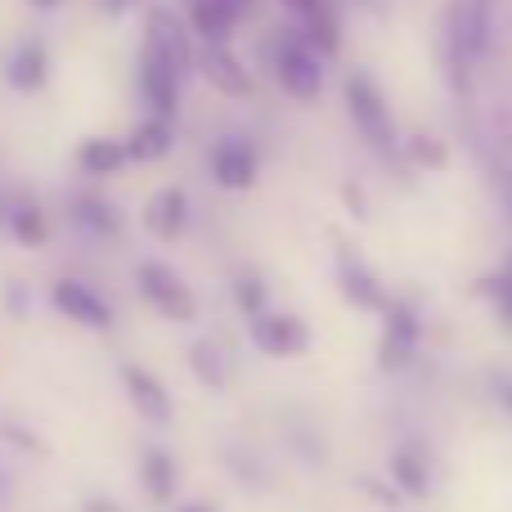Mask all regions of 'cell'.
Here are the masks:
<instances>
[{
  "mask_svg": "<svg viewBox=\"0 0 512 512\" xmlns=\"http://www.w3.org/2000/svg\"><path fill=\"white\" fill-rule=\"evenodd\" d=\"M189 72H194V54H189L185 27L167 9H149V32H144V54H140V90L149 99L153 117L171 122Z\"/></svg>",
  "mask_w": 512,
  "mask_h": 512,
  "instance_id": "obj_1",
  "label": "cell"
},
{
  "mask_svg": "<svg viewBox=\"0 0 512 512\" xmlns=\"http://www.w3.org/2000/svg\"><path fill=\"white\" fill-rule=\"evenodd\" d=\"M346 108H351L355 126H360V135L373 144V149L378 153L396 149V122H391V108H387V99H382V90L373 86L364 72L346 77Z\"/></svg>",
  "mask_w": 512,
  "mask_h": 512,
  "instance_id": "obj_2",
  "label": "cell"
},
{
  "mask_svg": "<svg viewBox=\"0 0 512 512\" xmlns=\"http://www.w3.org/2000/svg\"><path fill=\"white\" fill-rule=\"evenodd\" d=\"M274 72H279V86L292 99H315L324 90V63L310 45H301V36H288L274 50Z\"/></svg>",
  "mask_w": 512,
  "mask_h": 512,
  "instance_id": "obj_3",
  "label": "cell"
},
{
  "mask_svg": "<svg viewBox=\"0 0 512 512\" xmlns=\"http://www.w3.org/2000/svg\"><path fill=\"white\" fill-rule=\"evenodd\" d=\"M135 279H140L144 301H149V306H158L167 319H176V324H185V319H194V315H198V301H194V292H189L185 283H180L176 274L167 270V265H158V261H144L140 270H135Z\"/></svg>",
  "mask_w": 512,
  "mask_h": 512,
  "instance_id": "obj_4",
  "label": "cell"
},
{
  "mask_svg": "<svg viewBox=\"0 0 512 512\" xmlns=\"http://www.w3.org/2000/svg\"><path fill=\"white\" fill-rule=\"evenodd\" d=\"M256 0H189V32L203 45H225Z\"/></svg>",
  "mask_w": 512,
  "mask_h": 512,
  "instance_id": "obj_5",
  "label": "cell"
},
{
  "mask_svg": "<svg viewBox=\"0 0 512 512\" xmlns=\"http://www.w3.org/2000/svg\"><path fill=\"white\" fill-rule=\"evenodd\" d=\"M252 342H256V351L274 355V360H292V355L310 351V328L292 315H274V310H265V315L252 319Z\"/></svg>",
  "mask_w": 512,
  "mask_h": 512,
  "instance_id": "obj_6",
  "label": "cell"
},
{
  "mask_svg": "<svg viewBox=\"0 0 512 512\" xmlns=\"http://www.w3.org/2000/svg\"><path fill=\"white\" fill-rule=\"evenodd\" d=\"M50 297H54V306H59V315H68L72 324L95 328V333L113 328V310H108V301L99 297V292H90L86 283H77V279H59V283H54Z\"/></svg>",
  "mask_w": 512,
  "mask_h": 512,
  "instance_id": "obj_7",
  "label": "cell"
},
{
  "mask_svg": "<svg viewBox=\"0 0 512 512\" xmlns=\"http://www.w3.org/2000/svg\"><path fill=\"white\" fill-rule=\"evenodd\" d=\"M414 346H418V315L405 301H387V333H382L378 364L391 373L405 369V364L414 360Z\"/></svg>",
  "mask_w": 512,
  "mask_h": 512,
  "instance_id": "obj_8",
  "label": "cell"
},
{
  "mask_svg": "<svg viewBox=\"0 0 512 512\" xmlns=\"http://www.w3.org/2000/svg\"><path fill=\"white\" fill-rule=\"evenodd\" d=\"M212 171L225 189H252L256 171H261V158H256V144L243 140V135H230V140L216 144L212 153Z\"/></svg>",
  "mask_w": 512,
  "mask_h": 512,
  "instance_id": "obj_9",
  "label": "cell"
},
{
  "mask_svg": "<svg viewBox=\"0 0 512 512\" xmlns=\"http://www.w3.org/2000/svg\"><path fill=\"white\" fill-rule=\"evenodd\" d=\"M122 387H126V396H131V405L140 409V418H149V423H158V427L171 423V414H176L171 391L162 387L149 369H140V364H122Z\"/></svg>",
  "mask_w": 512,
  "mask_h": 512,
  "instance_id": "obj_10",
  "label": "cell"
},
{
  "mask_svg": "<svg viewBox=\"0 0 512 512\" xmlns=\"http://www.w3.org/2000/svg\"><path fill=\"white\" fill-rule=\"evenodd\" d=\"M391 490L396 495H409V499H427L432 495V463L418 445H400L391 454Z\"/></svg>",
  "mask_w": 512,
  "mask_h": 512,
  "instance_id": "obj_11",
  "label": "cell"
},
{
  "mask_svg": "<svg viewBox=\"0 0 512 512\" xmlns=\"http://www.w3.org/2000/svg\"><path fill=\"white\" fill-rule=\"evenodd\" d=\"M5 77H9V86H14V90L36 95V90L45 86V77H50V54H45V41L27 36V41L14 50V59H9Z\"/></svg>",
  "mask_w": 512,
  "mask_h": 512,
  "instance_id": "obj_12",
  "label": "cell"
},
{
  "mask_svg": "<svg viewBox=\"0 0 512 512\" xmlns=\"http://www.w3.org/2000/svg\"><path fill=\"white\" fill-rule=\"evenodd\" d=\"M337 283H342V292L355 301L360 310H387V297H382L378 279L369 274V265L360 261V256L342 252V261H337Z\"/></svg>",
  "mask_w": 512,
  "mask_h": 512,
  "instance_id": "obj_13",
  "label": "cell"
},
{
  "mask_svg": "<svg viewBox=\"0 0 512 512\" xmlns=\"http://www.w3.org/2000/svg\"><path fill=\"white\" fill-rule=\"evenodd\" d=\"M198 68H203V77L212 81L216 90H225V95H248L252 90V77L239 68V59H234L225 45H207L203 59H198Z\"/></svg>",
  "mask_w": 512,
  "mask_h": 512,
  "instance_id": "obj_14",
  "label": "cell"
},
{
  "mask_svg": "<svg viewBox=\"0 0 512 512\" xmlns=\"http://www.w3.org/2000/svg\"><path fill=\"white\" fill-rule=\"evenodd\" d=\"M185 216H189V207H185L180 189H158V194L149 198V207H144V225H149V234H158V239H176Z\"/></svg>",
  "mask_w": 512,
  "mask_h": 512,
  "instance_id": "obj_15",
  "label": "cell"
},
{
  "mask_svg": "<svg viewBox=\"0 0 512 512\" xmlns=\"http://www.w3.org/2000/svg\"><path fill=\"white\" fill-rule=\"evenodd\" d=\"M140 481H144V495L153 499V504H171L176 499V459H171L167 450H144L140 459Z\"/></svg>",
  "mask_w": 512,
  "mask_h": 512,
  "instance_id": "obj_16",
  "label": "cell"
},
{
  "mask_svg": "<svg viewBox=\"0 0 512 512\" xmlns=\"http://www.w3.org/2000/svg\"><path fill=\"white\" fill-rule=\"evenodd\" d=\"M167 153H171V122H162V117L140 122L135 135L126 140V158H135V162H158Z\"/></svg>",
  "mask_w": 512,
  "mask_h": 512,
  "instance_id": "obj_17",
  "label": "cell"
},
{
  "mask_svg": "<svg viewBox=\"0 0 512 512\" xmlns=\"http://www.w3.org/2000/svg\"><path fill=\"white\" fill-rule=\"evenodd\" d=\"M126 144H117V140H104V135H99V140H86L77 149V167L86 171V176H113V171H122L126 167Z\"/></svg>",
  "mask_w": 512,
  "mask_h": 512,
  "instance_id": "obj_18",
  "label": "cell"
},
{
  "mask_svg": "<svg viewBox=\"0 0 512 512\" xmlns=\"http://www.w3.org/2000/svg\"><path fill=\"white\" fill-rule=\"evenodd\" d=\"M72 221H77L86 234H95V239H113V234L122 230L117 212L104 203V198H77V203H72Z\"/></svg>",
  "mask_w": 512,
  "mask_h": 512,
  "instance_id": "obj_19",
  "label": "cell"
},
{
  "mask_svg": "<svg viewBox=\"0 0 512 512\" xmlns=\"http://www.w3.org/2000/svg\"><path fill=\"white\" fill-rule=\"evenodd\" d=\"M9 230H14V239L23 243V248H41L45 243V216L36 203H14L9 207Z\"/></svg>",
  "mask_w": 512,
  "mask_h": 512,
  "instance_id": "obj_20",
  "label": "cell"
},
{
  "mask_svg": "<svg viewBox=\"0 0 512 512\" xmlns=\"http://www.w3.org/2000/svg\"><path fill=\"white\" fill-rule=\"evenodd\" d=\"M189 369H194L212 391L225 387V369H221V351H216V346H207V342L189 346Z\"/></svg>",
  "mask_w": 512,
  "mask_h": 512,
  "instance_id": "obj_21",
  "label": "cell"
},
{
  "mask_svg": "<svg viewBox=\"0 0 512 512\" xmlns=\"http://www.w3.org/2000/svg\"><path fill=\"white\" fill-rule=\"evenodd\" d=\"M234 288H239V306L248 310V315H265V288L261 279H252V274H243V279H234Z\"/></svg>",
  "mask_w": 512,
  "mask_h": 512,
  "instance_id": "obj_22",
  "label": "cell"
},
{
  "mask_svg": "<svg viewBox=\"0 0 512 512\" xmlns=\"http://www.w3.org/2000/svg\"><path fill=\"white\" fill-rule=\"evenodd\" d=\"M490 292L499 297V306H504V315H508V324H512V279L508 274H495V283H490Z\"/></svg>",
  "mask_w": 512,
  "mask_h": 512,
  "instance_id": "obj_23",
  "label": "cell"
},
{
  "mask_svg": "<svg viewBox=\"0 0 512 512\" xmlns=\"http://www.w3.org/2000/svg\"><path fill=\"white\" fill-rule=\"evenodd\" d=\"M364 490H369V499H378V504H387V508H396L400 504V495L391 486H382V481H360Z\"/></svg>",
  "mask_w": 512,
  "mask_h": 512,
  "instance_id": "obj_24",
  "label": "cell"
},
{
  "mask_svg": "<svg viewBox=\"0 0 512 512\" xmlns=\"http://www.w3.org/2000/svg\"><path fill=\"white\" fill-rule=\"evenodd\" d=\"M283 5L292 9V14H301V18H315V14H324V0H283Z\"/></svg>",
  "mask_w": 512,
  "mask_h": 512,
  "instance_id": "obj_25",
  "label": "cell"
},
{
  "mask_svg": "<svg viewBox=\"0 0 512 512\" xmlns=\"http://www.w3.org/2000/svg\"><path fill=\"white\" fill-rule=\"evenodd\" d=\"M81 512H126V508L117 504V499H108V495H95V499H86V504H81Z\"/></svg>",
  "mask_w": 512,
  "mask_h": 512,
  "instance_id": "obj_26",
  "label": "cell"
},
{
  "mask_svg": "<svg viewBox=\"0 0 512 512\" xmlns=\"http://www.w3.org/2000/svg\"><path fill=\"white\" fill-rule=\"evenodd\" d=\"M414 153H423V162H432V167L441 162V149H436V144L427 140V135H414Z\"/></svg>",
  "mask_w": 512,
  "mask_h": 512,
  "instance_id": "obj_27",
  "label": "cell"
},
{
  "mask_svg": "<svg viewBox=\"0 0 512 512\" xmlns=\"http://www.w3.org/2000/svg\"><path fill=\"white\" fill-rule=\"evenodd\" d=\"M131 5H135V0H104L108 14H122V9H131Z\"/></svg>",
  "mask_w": 512,
  "mask_h": 512,
  "instance_id": "obj_28",
  "label": "cell"
},
{
  "mask_svg": "<svg viewBox=\"0 0 512 512\" xmlns=\"http://www.w3.org/2000/svg\"><path fill=\"white\" fill-rule=\"evenodd\" d=\"M5 504H9V477L0 472V508H5Z\"/></svg>",
  "mask_w": 512,
  "mask_h": 512,
  "instance_id": "obj_29",
  "label": "cell"
},
{
  "mask_svg": "<svg viewBox=\"0 0 512 512\" xmlns=\"http://www.w3.org/2000/svg\"><path fill=\"white\" fill-rule=\"evenodd\" d=\"M176 512H216L212 504H185V508H176Z\"/></svg>",
  "mask_w": 512,
  "mask_h": 512,
  "instance_id": "obj_30",
  "label": "cell"
},
{
  "mask_svg": "<svg viewBox=\"0 0 512 512\" xmlns=\"http://www.w3.org/2000/svg\"><path fill=\"white\" fill-rule=\"evenodd\" d=\"M32 5H36V9H54V5H59V0H32Z\"/></svg>",
  "mask_w": 512,
  "mask_h": 512,
  "instance_id": "obj_31",
  "label": "cell"
},
{
  "mask_svg": "<svg viewBox=\"0 0 512 512\" xmlns=\"http://www.w3.org/2000/svg\"><path fill=\"white\" fill-rule=\"evenodd\" d=\"M504 396H508V409H512V387H508V391H504Z\"/></svg>",
  "mask_w": 512,
  "mask_h": 512,
  "instance_id": "obj_32",
  "label": "cell"
},
{
  "mask_svg": "<svg viewBox=\"0 0 512 512\" xmlns=\"http://www.w3.org/2000/svg\"><path fill=\"white\" fill-rule=\"evenodd\" d=\"M508 279H512V256H508Z\"/></svg>",
  "mask_w": 512,
  "mask_h": 512,
  "instance_id": "obj_33",
  "label": "cell"
}]
</instances>
